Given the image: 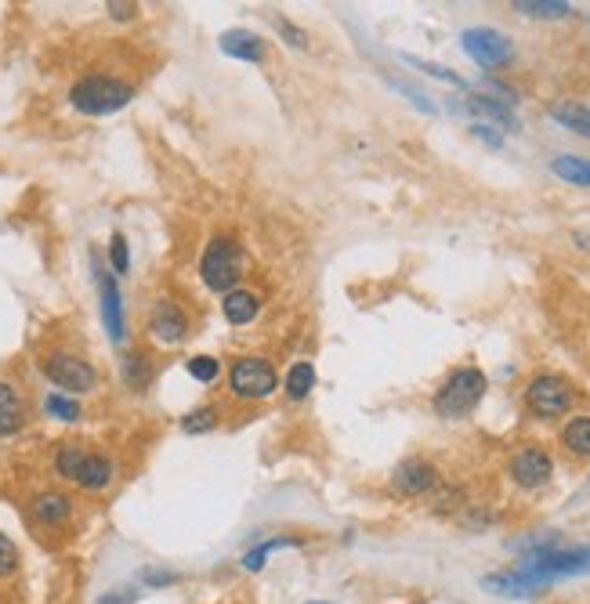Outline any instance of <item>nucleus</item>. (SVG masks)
<instances>
[{
	"label": "nucleus",
	"mask_w": 590,
	"mask_h": 604,
	"mask_svg": "<svg viewBox=\"0 0 590 604\" xmlns=\"http://www.w3.org/2000/svg\"><path fill=\"white\" fill-rule=\"evenodd\" d=\"M51 471L62 482L77 485L84 492H105L116 482V460L87 442H62L51 456Z\"/></svg>",
	"instance_id": "f257e3e1"
},
{
	"label": "nucleus",
	"mask_w": 590,
	"mask_h": 604,
	"mask_svg": "<svg viewBox=\"0 0 590 604\" xmlns=\"http://www.w3.org/2000/svg\"><path fill=\"white\" fill-rule=\"evenodd\" d=\"M250 268V254L243 250V243L232 236H210V243L203 246L200 257V279L210 293L225 297L229 290H236L243 283V275Z\"/></svg>",
	"instance_id": "f03ea898"
},
{
	"label": "nucleus",
	"mask_w": 590,
	"mask_h": 604,
	"mask_svg": "<svg viewBox=\"0 0 590 604\" xmlns=\"http://www.w3.org/2000/svg\"><path fill=\"white\" fill-rule=\"evenodd\" d=\"M66 98L80 116H113L134 102V84L109 73H87L69 87Z\"/></svg>",
	"instance_id": "7ed1b4c3"
},
{
	"label": "nucleus",
	"mask_w": 590,
	"mask_h": 604,
	"mask_svg": "<svg viewBox=\"0 0 590 604\" xmlns=\"http://www.w3.org/2000/svg\"><path fill=\"white\" fill-rule=\"evenodd\" d=\"M40 373H44V380L48 384H55L62 395H91V391H98V384H102V373H98L95 362H87L84 355H77V351H66V348H51L40 355Z\"/></svg>",
	"instance_id": "20e7f679"
},
{
	"label": "nucleus",
	"mask_w": 590,
	"mask_h": 604,
	"mask_svg": "<svg viewBox=\"0 0 590 604\" xmlns=\"http://www.w3.org/2000/svg\"><path fill=\"white\" fill-rule=\"evenodd\" d=\"M486 373L475 366H460L453 369L446 380H442V387L435 391V413L442 416V420H464V416H471L478 409V402L486 398Z\"/></svg>",
	"instance_id": "39448f33"
},
{
	"label": "nucleus",
	"mask_w": 590,
	"mask_h": 604,
	"mask_svg": "<svg viewBox=\"0 0 590 604\" xmlns=\"http://www.w3.org/2000/svg\"><path fill=\"white\" fill-rule=\"evenodd\" d=\"M279 391L276 366L261 355H239L229 366V395L239 402H265Z\"/></svg>",
	"instance_id": "423d86ee"
},
{
	"label": "nucleus",
	"mask_w": 590,
	"mask_h": 604,
	"mask_svg": "<svg viewBox=\"0 0 590 604\" xmlns=\"http://www.w3.org/2000/svg\"><path fill=\"white\" fill-rule=\"evenodd\" d=\"M576 406V387L572 380H565L562 373H536L529 384H525V409L540 420H554V416H565Z\"/></svg>",
	"instance_id": "0eeeda50"
},
{
	"label": "nucleus",
	"mask_w": 590,
	"mask_h": 604,
	"mask_svg": "<svg viewBox=\"0 0 590 604\" xmlns=\"http://www.w3.org/2000/svg\"><path fill=\"white\" fill-rule=\"evenodd\" d=\"M91 272H95V290H98V308H102V326L109 333L113 344H124L127 340V312H124V293L116 275L109 272L102 257L91 254Z\"/></svg>",
	"instance_id": "6e6552de"
},
{
	"label": "nucleus",
	"mask_w": 590,
	"mask_h": 604,
	"mask_svg": "<svg viewBox=\"0 0 590 604\" xmlns=\"http://www.w3.org/2000/svg\"><path fill=\"white\" fill-rule=\"evenodd\" d=\"M460 48L467 51V58H475L482 69H504L514 58V44L500 33V29L475 26L460 33Z\"/></svg>",
	"instance_id": "1a4fd4ad"
},
{
	"label": "nucleus",
	"mask_w": 590,
	"mask_h": 604,
	"mask_svg": "<svg viewBox=\"0 0 590 604\" xmlns=\"http://www.w3.org/2000/svg\"><path fill=\"white\" fill-rule=\"evenodd\" d=\"M507 474H511V482L518 485V489L533 492V489H543V485L554 478V460L540 445H525V449H518V453L511 456Z\"/></svg>",
	"instance_id": "9d476101"
},
{
	"label": "nucleus",
	"mask_w": 590,
	"mask_h": 604,
	"mask_svg": "<svg viewBox=\"0 0 590 604\" xmlns=\"http://www.w3.org/2000/svg\"><path fill=\"white\" fill-rule=\"evenodd\" d=\"M189 333H192V322H189V315H185V308H181L178 301H171V297H160V301L149 308V337H153L156 344H163V348H174V344H181Z\"/></svg>",
	"instance_id": "9b49d317"
},
{
	"label": "nucleus",
	"mask_w": 590,
	"mask_h": 604,
	"mask_svg": "<svg viewBox=\"0 0 590 604\" xmlns=\"http://www.w3.org/2000/svg\"><path fill=\"white\" fill-rule=\"evenodd\" d=\"M73 514H77V500L62 489H40L37 496L29 500V518L44 532L66 529L69 521H73Z\"/></svg>",
	"instance_id": "f8f14e48"
},
{
	"label": "nucleus",
	"mask_w": 590,
	"mask_h": 604,
	"mask_svg": "<svg viewBox=\"0 0 590 604\" xmlns=\"http://www.w3.org/2000/svg\"><path fill=\"white\" fill-rule=\"evenodd\" d=\"M391 485H395V492H402V496H428L438 485L435 463L420 460V456L402 460L399 467H395V474H391Z\"/></svg>",
	"instance_id": "ddd939ff"
},
{
	"label": "nucleus",
	"mask_w": 590,
	"mask_h": 604,
	"mask_svg": "<svg viewBox=\"0 0 590 604\" xmlns=\"http://www.w3.org/2000/svg\"><path fill=\"white\" fill-rule=\"evenodd\" d=\"M218 48L225 51L229 58L236 62H250V66H261L268 55V40L250 33V29H229V33H221Z\"/></svg>",
	"instance_id": "4468645a"
},
{
	"label": "nucleus",
	"mask_w": 590,
	"mask_h": 604,
	"mask_svg": "<svg viewBox=\"0 0 590 604\" xmlns=\"http://www.w3.org/2000/svg\"><path fill=\"white\" fill-rule=\"evenodd\" d=\"M29 409L22 391L11 380H0V438H15L26 427Z\"/></svg>",
	"instance_id": "2eb2a0df"
},
{
	"label": "nucleus",
	"mask_w": 590,
	"mask_h": 604,
	"mask_svg": "<svg viewBox=\"0 0 590 604\" xmlns=\"http://www.w3.org/2000/svg\"><path fill=\"white\" fill-rule=\"evenodd\" d=\"M221 312H225L229 326H250L261 315V293L247 290V286H236V290H229L221 297Z\"/></svg>",
	"instance_id": "dca6fc26"
},
{
	"label": "nucleus",
	"mask_w": 590,
	"mask_h": 604,
	"mask_svg": "<svg viewBox=\"0 0 590 604\" xmlns=\"http://www.w3.org/2000/svg\"><path fill=\"white\" fill-rule=\"evenodd\" d=\"M120 377H124V384L131 387V391H149V384H153V377H156V366L142 348L124 351V359H120Z\"/></svg>",
	"instance_id": "f3484780"
},
{
	"label": "nucleus",
	"mask_w": 590,
	"mask_h": 604,
	"mask_svg": "<svg viewBox=\"0 0 590 604\" xmlns=\"http://www.w3.org/2000/svg\"><path fill=\"white\" fill-rule=\"evenodd\" d=\"M464 109H467V113L482 116V120H478V123L493 120V123H500V127H504V131H518V120H514L511 105H504V98H489V95H467Z\"/></svg>",
	"instance_id": "a211bd4d"
},
{
	"label": "nucleus",
	"mask_w": 590,
	"mask_h": 604,
	"mask_svg": "<svg viewBox=\"0 0 590 604\" xmlns=\"http://www.w3.org/2000/svg\"><path fill=\"white\" fill-rule=\"evenodd\" d=\"M312 387H315V366H312V362H294V366L286 369L283 395L290 398V402H305V398L312 395Z\"/></svg>",
	"instance_id": "6ab92c4d"
},
{
	"label": "nucleus",
	"mask_w": 590,
	"mask_h": 604,
	"mask_svg": "<svg viewBox=\"0 0 590 604\" xmlns=\"http://www.w3.org/2000/svg\"><path fill=\"white\" fill-rule=\"evenodd\" d=\"M551 170L554 178H562L565 185H580V189H590V160H583V156H554L551 160Z\"/></svg>",
	"instance_id": "aec40b11"
},
{
	"label": "nucleus",
	"mask_w": 590,
	"mask_h": 604,
	"mask_svg": "<svg viewBox=\"0 0 590 604\" xmlns=\"http://www.w3.org/2000/svg\"><path fill=\"white\" fill-rule=\"evenodd\" d=\"M551 116L562 123L565 131L590 138V109H587V105H580V102H558V105H551Z\"/></svg>",
	"instance_id": "412c9836"
},
{
	"label": "nucleus",
	"mask_w": 590,
	"mask_h": 604,
	"mask_svg": "<svg viewBox=\"0 0 590 604\" xmlns=\"http://www.w3.org/2000/svg\"><path fill=\"white\" fill-rule=\"evenodd\" d=\"M562 445L572 456L587 460L590 456V416H572L569 424L562 427Z\"/></svg>",
	"instance_id": "4be33fe9"
},
{
	"label": "nucleus",
	"mask_w": 590,
	"mask_h": 604,
	"mask_svg": "<svg viewBox=\"0 0 590 604\" xmlns=\"http://www.w3.org/2000/svg\"><path fill=\"white\" fill-rule=\"evenodd\" d=\"M44 413H48L51 420H62V424H80V420H84V406H80L73 395H62V391L44 395Z\"/></svg>",
	"instance_id": "5701e85b"
},
{
	"label": "nucleus",
	"mask_w": 590,
	"mask_h": 604,
	"mask_svg": "<svg viewBox=\"0 0 590 604\" xmlns=\"http://www.w3.org/2000/svg\"><path fill=\"white\" fill-rule=\"evenodd\" d=\"M514 11H522L529 19H565V15H572V4H565V0H518Z\"/></svg>",
	"instance_id": "b1692460"
},
{
	"label": "nucleus",
	"mask_w": 590,
	"mask_h": 604,
	"mask_svg": "<svg viewBox=\"0 0 590 604\" xmlns=\"http://www.w3.org/2000/svg\"><path fill=\"white\" fill-rule=\"evenodd\" d=\"M218 416H221L218 406L192 409L189 416H181V431H185V435H207V431H214V427H218Z\"/></svg>",
	"instance_id": "393cba45"
},
{
	"label": "nucleus",
	"mask_w": 590,
	"mask_h": 604,
	"mask_svg": "<svg viewBox=\"0 0 590 604\" xmlns=\"http://www.w3.org/2000/svg\"><path fill=\"white\" fill-rule=\"evenodd\" d=\"M283 547H297V539H286V536L265 539L261 547H254V550L243 554V568H247V572H261V568H265V557L272 554V550H283Z\"/></svg>",
	"instance_id": "a878e982"
},
{
	"label": "nucleus",
	"mask_w": 590,
	"mask_h": 604,
	"mask_svg": "<svg viewBox=\"0 0 590 604\" xmlns=\"http://www.w3.org/2000/svg\"><path fill=\"white\" fill-rule=\"evenodd\" d=\"M109 272L113 275L131 272V243H127L124 232H113V239H109Z\"/></svg>",
	"instance_id": "bb28decb"
},
{
	"label": "nucleus",
	"mask_w": 590,
	"mask_h": 604,
	"mask_svg": "<svg viewBox=\"0 0 590 604\" xmlns=\"http://www.w3.org/2000/svg\"><path fill=\"white\" fill-rule=\"evenodd\" d=\"M185 369H189V377L196 380V384H214V380L221 377V362L214 359V355H192V359L185 362Z\"/></svg>",
	"instance_id": "cd10ccee"
},
{
	"label": "nucleus",
	"mask_w": 590,
	"mask_h": 604,
	"mask_svg": "<svg viewBox=\"0 0 590 604\" xmlns=\"http://www.w3.org/2000/svg\"><path fill=\"white\" fill-rule=\"evenodd\" d=\"M19 565H22V554L15 547V539L8 532H0V583L11 576H19Z\"/></svg>",
	"instance_id": "c85d7f7f"
},
{
	"label": "nucleus",
	"mask_w": 590,
	"mask_h": 604,
	"mask_svg": "<svg viewBox=\"0 0 590 604\" xmlns=\"http://www.w3.org/2000/svg\"><path fill=\"white\" fill-rule=\"evenodd\" d=\"M406 62H413V66L420 69V73H428V76H435V80H446V84H457V87H464V80H460L457 73H449L446 66H435V62H424V58H406Z\"/></svg>",
	"instance_id": "c756f323"
},
{
	"label": "nucleus",
	"mask_w": 590,
	"mask_h": 604,
	"mask_svg": "<svg viewBox=\"0 0 590 604\" xmlns=\"http://www.w3.org/2000/svg\"><path fill=\"white\" fill-rule=\"evenodd\" d=\"M178 572H171V568H142V583L153 586V590H163V586H174L178 583Z\"/></svg>",
	"instance_id": "7c9ffc66"
},
{
	"label": "nucleus",
	"mask_w": 590,
	"mask_h": 604,
	"mask_svg": "<svg viewBox=\"0 0 590 604\" xmlns=\"http://www.w3.org/2000/svg\"><path fill=\"white\" fill-rule=\"evenodd\" d=\"M276 29H279V37H286L290 48H308V33L305 29H297L290 19H276Z\"/></svg>",
	"instance_id": "2f4dec72"
},
{
	"label": "nucleus",
	"mask_w": 590,
	"mask_h": 604,
	"mask_svg": "<svg viewBox=\"0 0 590 604\" xmlns=\"http://www.w3.org/2000/svg\"><path fill=\"white\" fill-rule=\"evenodd\" d=\"M471 134H475L478 142H486L489 149H504V138H500V134H496L489 123H471Z\"/></svg>",
	"instance_id": "473e14b6"
},
{
	"label": "nucleus",
	"mask_w": 590,
	"mask_h": 604,
	"mask_svg": "<svg viewBox=\"0 0 590 604\" xmlns=\"http://www.w3.org/2000/svg\"><path fill=\"white\" fill-rule=\"evenodd\" d=\"M134 601H138V590H134V586H116L113 594L98 597V604H134Z\"/></svg>",
	"instance_id": "72a5a7b5"
},
{
	"label": "nucleus",
	"mask_w": 590,
	"mask_h": 604,
	"mask_svg": "<svg viewBox=\"0 0 590 604\" xmlns=\"http://www.w3.org/2000/svg\"><path fill=\"white\" fill-rule=\"evenodd\" d=\"M105 11H109L116 22H131L134 15H138V4H120V0H109V4H105Z\"/></svg>",
	"instance_id": "f704fd0d"
},
{
	"label": "nucleus",
	"mask_w": 590,
	"mask_h": 604,
	"mask_svg": "<svg viewBox=\"0 0 590 604\" xmlns=\"http://www.w3.org/2000/svg\"><path fill=\"white\" fill-rule=\"evenodd\" d=\"M312 604H326V601H312Z\"/></svg>",
	"instance_id": "c9c22d12"
}]
</instances>
